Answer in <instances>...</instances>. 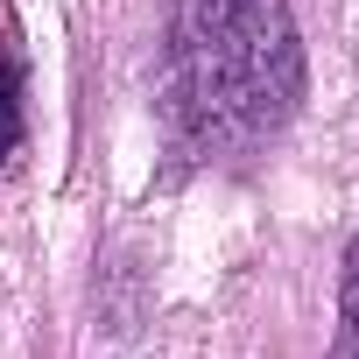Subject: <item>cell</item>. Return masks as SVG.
I'll return each mask as SVG.
<instances>
[{
    "instance_id": "1",
    "label": "cell",
    "mask_w": 359,
    "mask_h": 359,
    "mask_svg": "<svg viewBox=\"0 0 359 359\" xmlns=\"http://www.w3.org/2000/svg\"><path fill=\"white\" fill-rule=\"evenodd\" d=\"M303 99L289 0H176V106L205 141L275 134Z\"/></svg>"
},
{
    "instance_id": "2",
    "label": "cell",
    "mask_w": 359,
    "mask_h": 359,
    "mask_svg": "<svg viewBox=\"0 0 359 359\" xmlns=\"http://www.w3.org/2000/svg\"><path fill=\"white\" fill-rule=\"evenodd\" d=\"M331 359H359V240L345 247V275H338V338Z\"/></svg>"
},
{
    "instance_id": "3",
    "label": "cell",
    "mask_w": 359,
    "mask_h": 359,
    "mask_svg": "<svg viewBox=\"0 0 359 359\" xmlns=\"http://www.w3.org/2000/svg\"><path fill=\"white\" fill-rule=\"evenodd\" d=\"M15 148H22V64L0 57V169L15 162Z\"/></svg>"
}]
</instances>
